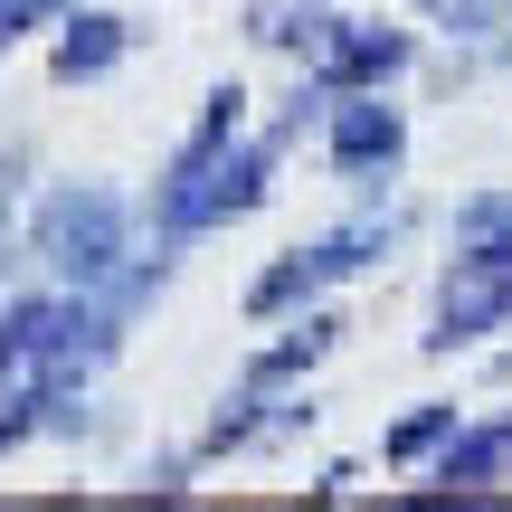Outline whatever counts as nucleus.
<instances>
[{
	"instance_id": "obj_1",
	"label": "nucleus",
	"mask_w": 512,
	"mask_h": 512,
	"mask_svg": "<svg viewBox=\"0 0 512 512\" xmlns=\"http://www.w3.org/2000/svg\"><path fill=\"white\" fill-rule=\"evenodd\" d=\"M29 256L57 275V285H76V294L114 285V275L133 266V209H124V190L57 181L48 200H38V219H29Z\"/></svg>"
},
{
	"instance_id": "obj_2",
	"label": "nucleus",
	"mask_w": 512,
	"mask_h": 512,
	"mask_svg": "<svg viewBox=\"0 0 512 512\" xmlns=\"http://www.w3.org/2000/svg\"><path fill=\"white\" fill-rule=\"evenodd\" d=\"M399 228L389 219H351V228H332V238H313V247H294L285 266H266L256 275V294H247V313H285V304H313L323 285H342V275H361L370 256H380Z\"/></svg>"
},
{
	"instance_id": "obj_3",
	"label": "nucleus",
	"mask_w": 512,
	"mask_h": 512,
	"mask_svg": "<svg viewBox=\"0 0 512 512\" xmlns=\"http://www.w3.org/2000/svg\"><path fill=\"white\" fill-rule=\"evenodd\" d=\"M494 323H512V256L494 247H465L437 285V323H427V351H465L484 342Z\"/></svg>"
},
{
	"instance_id": "obj_4",
	"label": "nucleus",
	"mask_w": 512,
	"mask_h": 512,
	"mask_svg": "<svg viewBox=\"0 0 512 512\" xmlns=\"http://www.w3.org/2000/svg\"><path fill=\"white\" fill-rule=\"evenodd\" d=\"M323 143H332V171H342V181H389L399 152H408V124H399V105H389L380 86H351L342 105H332Z\"/></svg>"
},
{
	"instance_id": "obj_5",
	"label": "nucleus",
	"mask_w": 512,
	"mask_h": 512,
	"mask_svg": "<svg viewBox=\"0 0 512 512\" xmlns=\"http://www.w3.org/2000/svg\"><path fill=\"white\" fill-rule=\"evenodd\" d=\"M304 67H313V86H332V95H351V86H389V76L408 67V29H389V19H332L323 48H313Z\"/></svg>"
},
{
	"instance_id": "obj_6",
	"label": "nucleus",
	"mask_w": 512,
	"mask_h": 512,
	"mask_svg": "<svg viewBox=\"0 0 512 512\" xmlns=\"http://www.w3.org/2000/svg\"><path fill=\"white\" fill-rule=\"evenodd\" d=\"M124 48H133V29L114 10H67V38H57V86H95L105 67H124Z\"/></svg>"
},
{
	"instance_id": "obj_7",
	"label": "nucleus",
	"mask_w": 512,
	"mask_h": 512,
	"mask_svg": "<svg viewBox=\"0 0 512 512\" xmlns=\"http://www.w3.org/2000/svg\"><path fill=\"white\" fill-rule=\"evenodd\" d=\"M503 465H512V427H456L437 446V484H465V494L503 484Z\"/></svg>"
},
{
	"instance_id": "obj_8",
	"label": "nucleus",
	"mask_w": 512,
	"mask_h": 512,
	"mask_svg": "<svg viewBox=\"0 0 512 512\" xmlns=\"http://www.w3.org/2000/svg\"><path fill=\"white\" fill-rule=\"evenodd\" d=\"M323 351H332V323L313 313V323L294 332V342H275V351H256V361H247V389H275V380H294V370H304V361H323Z\"/></svg>"
},
{
	"instance_id": "obj_9",
	"label": "nucleus",
	"mask_w": 512,
	"mask_h": 512,
	"mask_svg": "<svg viewBox=\"0 0 512 512\" xmlns=\"http://www.w3.org/2000/svg\"><path fill=\"white\" fill-rule=\"evenodd\" d=\"M456 427H465V418H456V399H427L418 418H399V427H389V446H380V456H389V465H418L427 446H446Z\"/></svg>"
},
{
	"instance_id": "obj_10",
	"label": "nucleus",
	"mask_w": 512,
	"mask_h": 512,
	"mask_svg": "<svg viewBox=\"0 0 512 512\" xmlns=\"http://www.w3.org/2000/svg\"><path fill=\"white\" fill-rule=\"evenodd\" d=\"M437 19L456 38H494V29H512V0H437Z\"/></svg>"
},
{
	"instance_id": "obj_11",
	"label": "nucleus",
	"mask_w": 512,
	"mask_h": 512,
	"mask_svg": "<svg viewBox=\"0 0 512 512\" xmlns=\"http://www.w3.org/2000/svg\"><path fill=\"white\" fill-rule=\"evenodd\" d=\"M67 10H76V0H0V48L29 38V29H67Z\"/></svg>"
},
{
	"instance_id": "obj_12",
	"label": "nucleus",
	"mask_w": 512,
	"mask_h": 512,
	"mask_svg": "<svg viewBox=\"0 0 512 512\" xmlns=\"http://www.w3.org/2000/svg\"><path fill=\"white\" fill-rule=\"evenodd\" d=\"M10 219H19V152H0V238H10Z\"/></svg>"
},
{
	"instance_id": "obj_13",
	"label": "nucleus",
	"mask_w": 512,
	"mask_h": 512,
	"mask_svg": "<svg viewBox=\"0 0 512 512\" xmlns=\"http://www.w3.org/2000/svg\"><path fill=\"white\" fill-rule=\"evenodd\" d=\"M427 10H437V0H427Z\"/></svg>"
}]
</instances>
